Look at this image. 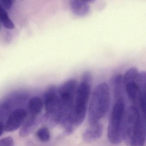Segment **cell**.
Instances as JSON below:
<instances>
[{
  "instance_id": "cell-1",
  "label": "cell",
  "mask_w": 146,
  "mask_h": 146,
  "mask_svg": "<svg viewBox=\"0 0 146 146\" xmlns=\"http://www.w3.org/2000/svg\"><path fill=\"white\" fill-rule=\"evenodd\" d=\"M92 77L90 72L84 73L81 82L78 84L76 97L70 123L74 129L80 125L86 117L89 101L91 95Z\"/></svg>"
},
{
  "instance_id": "cell-2",
  "label": "cell",
  "mask_w": 146,
  "mask_h": 146,
  "mask_svg": "<svg viewBox=\"0 0 146 146\" xmlns=\"http://www.w3.org/2000/svg\"><path fill=\"white\" fill-rule=\"evenodd\" d=\"M111 102V91L106 82L100 83L94 88L91 95L88 109L90 125L100 123L109 110Z\"/></svg>"
},
{
  "instance_id": "cell-3",
  "label": "cell",
  "mask_w": 146,
  "mask_h": 146,
  "mask_svg": "<svg viewBox=\"0 0 146 146\" xmlns=\"http://www.w3.org/2000/svg\"><path fill=\"white\" fill-rule=\"evenodd\" d=\"M142 133H146L145 115L141 114L136 107L131 106L125 112L123 140L127 146H131Z\"/></svg>"
},
{
  "instance_id": "cell-4",
  "label": "cell",
  "mask_w": 146,
  "mask_h": 146,
  "mask_svg": "<svg viewBox=\"0 0 146 146\" xmlns=\"http://www.w3.org/2000/svg\"><path fill=\"white\" fill-rule=\"evenodd\" d=\"M108 128V137L112 144L117 145L123 141V127L125 115L124 95L114 97Z\"/></svg>"
},
{
  "instance_id": "cell-5",
  "label": "cell",
  "mask_w": 146,
  "mask_h": 146,
  "mask_svg": "<svg viewBox=\"0 0 146 146\" xmlns=\"http://www.w3.org/2000/svg\"><path fill=\"white\" fill-rule=\"evenodd\" d=\"M78 84L76 79L71 78L66 80L57 89L62 111L60 122L64 127H71L70 119L74 106Z\"/></svg>"
},
{
  "instance_id": "cell-6",
  "label": "cell",
  "mask_w": 146,
  "mask_h": 146,
  "mask_svg": "<svg viewBox=\"0 0 146 146\" xmlns=\"http://www.w3.org/2000/svg\"><path fill=\"white\" fill-rule=\"evenodd\" d=\"M44 106L48 117L53 123H58L62 118V111L57 88L51 86L47 90L44 95Z\"/></svg>"
},
{
  "instance_id": "cell-7",
  "label": "cell",
  "mask_w": 146,
  "mask_h": 146,
  "mask_svg": "<svg viewBox=\"0 0 146 146\" xmlns=\"http://www.w3.org/2000/svg\"><path fill=\"white\" fill-rule=\"evenodd\" d=\"M139 74L138 70L133 67L129 68L123 76L125 93L131 101L134 104L139 103Z\"/></svg>"
},
{
  "instance_id": "cell-8",
  "label": "cell",
  "mask_w": 146,
  "mask_h": 146,
  "mask_svg": "<svg viewBox=\"0 0 146 146\" xmlns=\"http://www.w3.org/2000/svg\"><path fill=\"white\" fill-rule=\"evenodd\" d=\"M27 116V113L23 108L14 110L8 117L5 125V130L8 132L15 131L21 127Z\"/></svg>"
},
{
  "instance_id": "cell-9",
  "label": "cell",
  "mask_w": 146,
  "mask_h": 146,
  "mask_svg": "<svg viewBox=\"0 0 146 146\" xmlns=\"http://www.w3.org/2000/svg\"><path fill=\"white\" fill-rule=\"evenodd\" d=\"M103 131V126L100 123L91 125L83 133V139L88 143L93 142L101 137Z\"/></svg>"
},
{
  "instance_id": "cell-10",
  "label": "cell",
  "mask_w": 146,
  "mask_h": 146,
  "mask_svg": "<svg viewBox=\"0 0 146 146\" xmlns=\"http://www.w3.org/2000/svg\"><path fill=\"white\" fill-rule=\"evenodd\" d=\"M139 98L138 104L142 113L145 115L146 101V74L145 71L139 72L138 80Z\"/></svg>"
},
{
  "instance_id": "cell-11",
  "label": "cell",
  "mask_w": 146,
  "mask_h": 146,
  "mask_svg": "<svg viewBox=\"0 0 146 146\" xmlns=\"http://www.w3.org/2000/svg\"><path fill=\"white\" fill-rule=\"evenodd\" d=\"M70 7L72 12L78 17H82L89 13L90 6L88 1L80 0H71Z\"/></svg>"
},
{
  "instance_id": "cell-12",
  "label": "cell",
  "mask_w": 146,
  "mask_h": 146,
  "mask_svg": "<svg viewBox=\"0 0 146 146\" xmlns=\"http://www.w3.org/2000/svg\"><path fill=\"white\" fill-rule=\"evenodd\" d=\"M37 124L36 116L31 115L22 125L19 130V135L25 137L28 136L33 131Z\"/></svg>"
},
{
  "instance_id": "cell-13",
  "label": "cell",
  "mask_w": 146,
  "mask_h": 146,
  "mask_svg": "<svg viewBox=\"0 0 146 146\" xmlns=\"http://www.w3.org/2000/svg\"><path fill=\"white\" fill-rule=\"evenodd\" d=\"M44 104L39 97H34L30 100L28 105L29 110L32 115L36 116L42 111Z\"/></svg>"
},
{
  "instance_id": "cell-14",
  "label": "cell",
  "mask_w": 146,
  "mask_h": 146,
  "mask_svg": "<svg viewBox=\"0 0 146 146\" xmlns=\"http://www.w3.org/2000/svg\"><path fill=\"white\" fill-rule=\"evenodd\" d=\"M0 22L3 26L8 29H14V23L10 19L7 12L5 9L0 3Z\"/></svg>"
},
{
  "instance_id": "cell-15",
  "label": "cell",
  "mask_w": 146,
  "mask_h": 146,
  "mask_svg": "<svg viewBox=\"0 0 146 146\" xmlns=\"http://www.w3.org/2000/svg\"><path fill=\"white\" fill-rule=\"evenodd\" d=\"M36 136L41 141L46 142L50 138V133L49 129L46 127L40 128L36 131Z\"/></svg>"
},
{
  "instance_id": "cell-16",
  "label": "cell",
  "mask_w": 146,
  "mask_h": 146,
  "mask_svg": "<svg viewBox=\"0 0 146 146\" xmlns=\"http://www.w3.org/2000/svg\"><path fill=\"white\" fill-rule=\"evenodd\" d=\"M0 146H14V141L11 137H7L0 140Z\"/></svg>"
},
{
  "instance_id": "cell-17",
  "label": "cell",
  "mask_w": 146,
  "mask_h": 146,
  "mask_svg": "<svg viewBox=\"0 0 146 146\" xmlns=\"http://www.w3.org/2000/svg\"><path fill=\"white\" fill-rule=\"evenodd\" d=\"M14 1L12 0H3L1 1V5L5 9L9 10L11 8Z\"/></svg>"
},
{
  "instance_id": "cell-18",
  "label": "cell",
  "mask_w": 146,
  "mask_h": 146,
  "mask_svg": "<svg viewBox=\"0 0 146 146\" xmlns=\"http://www.w3.org/2000/svg\"><path fill=\"white\" fill-rule=\"evenodd\" d=\"M5 130V125L2 123H0V136L2 135Z\"/></svg>"
},
{
  "instance_id": "cell-19",
  "label": "cell",
  "mask_w": 146,
  "mask_h": 146,
  "mask_svg": "<svg viewBox=\"0 0 146 146\" xmlns=\"http://www.w3.org/2000/svg\"><path fill=\"white\" fill-rule=\"evenodd\" d=\"M0 27H1V26H0Z\"/></svg>"
}]
</instances>
